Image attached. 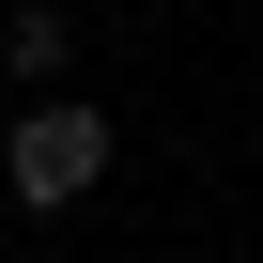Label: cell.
I'll use <instances>...</instances> for the list:
<instances>
[{
  "label": "cell",
  "mask_w": 263,
  "mask_h": 263,
  "mask_svg": "<svg viewBox=\"0 0 263 263\" xmlns=\"http://www.w3.org/2000/svg\"><path fill=\"white\" fill-rule=\"evenodd\" d=\"M0 186H16L31 217L93 201V186H108V108H78V93H31L16 124H0Z\"/></svg>",
  "instance_id": "1"
},
{
  "label": "cell",
  "mask_w": 263,
  "mask_h": 263,
  "mask_svg": "<svg viewBox=\"0 0 263 263\" xmlns=\"http://www.w3.org/2000/svg\"><path fill=\"white\" fill-rule=\"evenodd\" d=\"M0 62H16V93H62L78 78V16L62 0H16V16H0Z\"/></svg>",
  "instance_id": "2"
},
{
  "label": "cell",
  "mask_w": 263,
  "mask_h": 263,
  "mask_svg": "<svg viewBox=\"0 0 263 263\" xmlns=\"http://www.w3.org/2000/svg\"><path fill=\"white\" fill-rule=\"evenodd\" d=\"M248 248H263V217H248Z\"/></svg>",
  "instance_id": "3"
}]
</instances>
